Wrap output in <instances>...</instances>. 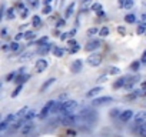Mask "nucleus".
Returning a JSON list of instances; mask_svg holds the SVG:
<instances>
[{"mask_svg": "<svg viewBox=\"0 0 146 137\" xmlns=\"http://www.w3.org/2000/svg\"><path fill=\"white\" fill-rule=\"evenodd\" d=\"M32 56H33V51H26V53H23V54H22V57H20V59H22V61H25V60H29Z\"/></svg>", "mask_w": 146, "mask_h": 137, "instance_id": "obj_36", "label": "nucleus"}, {"mask_svg": "<svg viewBox=\"0 0 146 137\" xmlns=\"http://www.w3.org/2000/svg\"><path fill=\"white\" fill-rule=\"evenodd\" d=\"M15 39H16V41H20L22 39H25V33H17Z\"/></svg>", "mask_w": 146, "mask_h": 137, "instance_id": "obj_46", "label": "nucleus"}, {"mask_svg": "<svg viewBox=\"0 0 146 137\" xmlns=\"http://www.w3.org/2000/svg\"><path fill=\"white\" fill-rule=\"evenodd\" d=\"M25 39H26V40H35V39H36V33L29 30V32L25 33Z\"/></svg>", "mask_w": 146, "mask_h": 137, "instance_id": "obj_30", "label": "nucleus"}, {"mask_svg": "<svg viewBox=\"0 0 146 137\" xmlns=\"http://www.w3.org/2000/svg\"><path fill=\"white\" fill-rule=\"evenodd\" d=\"M50 50H53V49H52V44H50V43H47V44L39 46V47H37V50H36V53H37L39 56H46Z\"/></svg>", "mask_w": 146, "mask_h": 137, "instance_id": "obj_9", "label": "nucleus"}, {"mask_svg": "<svg viewBox=\"0 0 146 137\" xmlns=\"http://www.w3.org/2000/svg\"><path fill=\"white\" fill-rule=\"evenodd\" d=\"M102 60H103L102 54H99V53H92V54L88 57L86 61H88L89 66H92V67H98V66H100Z\"/></svg>", "mask_w": 146, "mask_h": 137, "instance_id": "obj_3", "label": "nucleus"}, {"mask_svg": "<svg viewBox=\"0 0 146 137\" xmlns=\"http://www.w3.org/2000/svg\"><path fill=\"white\" fill-rule=\"evenodd\" d=\"M79 49H80V46L78 44V46H75V47H72V49H67V50H69V53H76V51H78Z\"/></svg>", "mask_w": 146, "mask_h": 137, "instance_id": "obj_47", "label": "nucleus"}, {"mask_svg": "<svg viewBox=\"0 0 146 137\" xmlns=\"http://www.w3.org/2000/svg\"><path fill=\"white\" fill-rule=\"evenodd\" d=\"M2 37H3V39H6V37H7V29H6V27H3V29H2Z\"/></svg>", "mask_w": 146, "mask_h": 137, "instance_id": "obj_52", "label": "nucleus"}, {"mask_svg": "<svg viewBox=\"0 0 146 137\" xmlns=\"http://www.w3.org/2000/svg\"><path fill=\"white\" fill-rule=\"evenodd\" d=\"M82 67H83V61L80 59H76L75 61L72 63V66H70V72L73 74H78V73L82 72Z\"/></svg>", "mask_w": 146, "mask_h": 137, "instance_id": "obj_4", "label": "nucleus"}, {"mask_svg": "<svg viewBox=\"0 0 146 137\" xmlns=\"http://www.w3.org/2000/svg\"><path fill=\"white\" fill-rule=\"evenodd\" d=\"M140 89H142V90H146V80H145V82H142V84H140Z\"/></svg>", "mask_w": 146, "mask_h": 137, "instance_id": "obj_54", "label": "nucleus"}, {"mask_svg": "<svg viewBox=\"0 0 146 137\" xmlns=\"http://www.w3.org/2000/svg\"><path fill=\"white\" fill-rule=\"evenodd\" d=\"M133 119H135V123H136V124H143V123H146V111H145V110L137 111V113L133 116Z\"/></svg>", "mask_w": 146, "mask_h": 137, "instance_id": "obj_7", "label": "nucleus"}, {"mask_svg": "<svg viewBox=\"0 0 146 137\" xmlns=\"http://www.w3.org/2000/svg\"><path fill=\"white\" fill-rule=\"evenodd\" d=\"M98 32H99V30H98L96 27H90V29H89V30L86 32V34H88L89 37H92V36H95V34H96Z\"/></svg>", "mask_w": 146, "mask_h": 137, "instance_id": "obj_37", "label": "nucleus"}, {"mask_svg": "<svg viewBox=\"0 0 146 137\" xmlns=\"http://www.w3.org/2000/svg\"><path fill=\"white\" fill-rule=\"evenodd\" d=\"M137 82H139V76H130L129 80H127V83H126V86H125V89H126V90L133 89V86H135Z\"/></svg>", "mask_w": 146, "mask_h": 137, "instance_id": "obj_14", "label": "nucleus"}, {"mask_svg": "<svg viewBox=\"0 0 146 137\" xmlns=\"http://www.w3.org/2000/svg\"><path fill=\"white\" fill-rule=\"evenodd\" d=\"M33 127H35V124H33V121H27V123H25L23 126H22V134L23 136H27L32 130H33Z\"/></svg>", "mask_w": 146, "mask_h": 137, "instance_id": "obj_13", "label": "nucleus"}, {"mask_svg": "<svg viewBox=\"0 0 146 137\" xmlns=\"http://www.w3.org/2000/svg\"><path fill=\"white\" fill-rule=\"evenodd\" d=\"M52 53L54 54V57H63V54H64V50L62 49V47H53V50H52Z\"/></svg>", "mask_w": 146, "mask_h": 137, "instance_id": "obj_23", "label": "nucleus"}, {"mask_svg": "<svg viewBox=\"0 0 146 137\" xmlns=\"http://www.w3.org/2000/svg\"><path fill=\"white\" fill-rule=\"evenodd\" d=\"M29 79H30L29 74H19V76L15 79V83H17V84H25Z\"/></svg>", "mask_w": 146, "mask_h": 137, "instance_id": "obj_17", "label": "nucleus"}, {"mask_svg": "<svg viewBox=\"0 0 146 137\" xmlns=\"http://www.w3.org/2000/svg\"><path fill=\"white\" fill-rule=\"evenodd\" d=\"M63 2H64V0H56V2H54V7L56 9H60L62 5H63Z\"/></svg>", "mask_w": 146, "mask_h": 137, "instance_id": "obj_44", "label": "nucleus"}, {"mask_svg": "<svg viewBox=\"0 0 146 137\" xmlns=\"http://www.w3.org/2000/svg\"><path fill=\"white\" fill-rule=\"evenodd\" d=\"M98 16H105V12H103V10H100V12H98Z\"/></svg>", "mask_w": 146, "mask_h": 137, "instance_id": "obj_59", "label": "nucleus"}, {"mask_svg": "<svg viewBox=\"0 0 146 137\" xmlns=\"http://www.w3.org/2000/svg\"><path fill=\"white\" fill-rule=\"evenodd\" d=\"M95 5V0H83L82 5H80V10L82 12H88V10H92Z\"/></svg>", "mask_w": 146, "mask_h": 137, "instance_id": "obj_11", "label": "nucleus"}, {"mask_svg": "<svg viewBox=\"0 0 146 137\" xmlns=\"http://www.w3.org/2000/svg\"><path fill=\"white\" fill-rule=\"evenodd\" d=\"M23 90V84H17V87L15 89V92L12 93V97H17L20 94V92Z\"/></svg>", "mask_w": 146, "mask_h": 137, "instance_id": "obj_31", "label": "nucleus"}, {"mask_svg": "<svg viewBox=\"0 0 146 137\" xmlns=\"http://www.w3.org/2000/svg\"><path fill=\"white\" fill-rule=\"evenodd\" d=\"M54 82H56V79H54V77H52V79H49L47 82H44V83L42 84V87H40V93H43L46 89H49V87H50V86H52Z\"/></svg>", "mask_w": 146, "mask_h": 137, "instance_id": "obj_19", "label": "nucleus"}, {"mask_svg": "<svg viewBox=\"0 0 146 137\" xmlns=\"http://www.w3.org/2000/svg\"><path fill=\"white\" fill-rule=\"evenodd\" d=\"M6 17H7L9 20H13V19L16 17V14H15V10H13V9H9V10L6 12Z\"/></svg>", "mask_w": 146, "mask_h": 137, "instance_id": "obj_35", "label": "nucleus"}, {"mask_svg": "<svg viewBox=\"0 0 146 137\" xmlns=\"http://www.w3.org/2000/svg\"><path fill=\"white\" fill-rule=\"evenodd\" d=\"M119 2V7H123L125 6V0H117Z\"/></svg>", "mask_w": 146, "mask_h": 137, "instance_id": "obj_57", "label": "nucleus"}, {"mask_svg": "<svg viewBox=\"0 0 146 137\" xmlns=\"http://www.w3.org/2000/svg\"><path fill=\"white\" fill-rule=\"evenodd\" d=\"M19 49H20V44H19L17 41H12V43H10V51H12V53L19 51Z\"/></svg>", "mask_w": 146, "mask_h": 137, "instance_id": "obj_27", "label": "nucleus"}, {"mask_svg": "<svg viewBox=\"0 0 146 137\" xmlns=\"http://www.w3.org/2000/svg\"><path fill=\"white\" fill-rule=\"evenodd\" d=\"M113 101V97L110 96H103V97H98L92 101V106H100V104H108V103H112Z\"/></svg>", "mask_w": 146, "mask_h": 137, "instance_id": "obj_5", "label": "nucleus"}, {"mask_svg": "<svg viewBox=\"0 0 146 137\" xmlns=\"http://www.w3.org/2000/svg\"><path fill=\"white\" fill-rule=\"evenodd\" d=\"M69 46L75 47V46H78V41H76L75 39H69Z\"/></svg>", "mask_w": 146, "mask_h": 137, "instance_id": "obj_48", "label": "nucleus"}, {"mask_svg": "<svg viewBox=\"0 0 146 137\" xmlns=\"http://www.w3.org/2000/svg\"><path fill=\"white\" fill-rule=\"evenodd\" d=\"M136 33H137V34H143V33H146V22H143V20H142V22L139 23Z\"/></svg>", "mask_w": 146, "mask_h": 137, "instance_id": "obj_24", "label": "nucleus"}, {"mask_svg": "<svg viewBox=\"0 0 146 137\" xmlns=\"http://www.w3.org/2000/svg\"><path fill=\"white\" fill-rule=\"evenodd\" d=\"M132 7H133V0H125L123 9H132Z\"/></svg>", "mask_w": 146, "mask_h": 137, "instance_id": "obj_41", "label": "nucleus"}, {"mask_svg": "<svg viewBox=\"0 0 146 137\" xmlns=\"http://www.w3.org/2000/svg\"><path fill=\"white\" fill-rule=\"evenodd\" d=\"M99 36H102V37L109 36V27H108V26H103V27L99 30Z\"/></svg>", "mask_w": 146, "mask_h": 137, "instance_id": "obj_29", "label": "nucleus"}, {"mask_svg": "<svg viewBox=\"0 0 146 137\" xmlns=\"http://www.w3.org/2000/svg\"><path fill=\"white\" fill-rule=\"evenodd\" d=\"M140 64H142V61H140V60H133V61L130 63L129 68H130L132 72H137L139 68H140Z\"/></svg>", "mask_w": 146, "mask_h": 137, "instance_id": "obj_20", "label": "nucleus"}, {"mask_svg": "<svg viewBox=\"0 0 146 137\" xmlns=\"http://www.w3.org/2000/svg\"><path fill=\"white\" fill-rule=\"evenodd\" d=\"M140 61L143 63V64H146V50L142 53V57H140Z\"/></svg>", "mask_w": 146, "mask_h": 137, "instance_id": "obj_51", "label": "nucleus"}, {"mask_svg": "<svg viewBox=\"0 0 146 137\" xmlns=\"http://www.w3.org/2000/svg\"><path fill=\"white\" fill-rule=\"evenodd\" d=\"M137 133H139V136H140V137H146V123H143V124H139Z\"/></svg>", "mask_w": 146, "mask_h": 137, "instance_id": "obj_25", "label": "nucleus"}, {"mask_svg": "<svg viewBox=\"0 0 146 137\" xmlns=\"http://www.w3.org/2000/svg\"><path fill=\"white\" fill-rule=\"evenodd\" d=\"M26 2H27V5H29L30 7H33V9H37L39 5H40V0H26Z\"/></svg>", "mask_w": 146, "mask_h": 137, "instance_id": "obj_28", "label": "nucleus"}, {"mask_svg": "<svg viewBox=\"0 0 146 137\" xmlns=\"http://www.w3.org/2000/svg\"><path fill=\"white\" fill-rule=\"evenodd\" d=\"M7 128H9V124H7V121H6V120H2V123H0V131H2V133H5Z\"/></svg>", "mask_w": 146, "mask_h": 137, "instance_id": "obj_34", "label": "nucleus"}, {"mask_svg": "<svg viewBox=\"0 0 146 137\" xmlns=\"http://www.w3.org/2000/svg\"><path fill=\"white\" fill-rule=\"evenodd\" d=\"M100 46H102V41H100V40H92V41H89V43L86 44L85 50H86V51H93V50L99 49Z\"/></svg>", "mask_w": 146, "mask_h": 137, "instance_id": "obj_8", "label": "nucleus"}, {"mask_svg": "<svg viewBox=\"0 0 146 137\" xmlns=\"http://www.w3.org/2000/svg\"><path fill=\"white\" fill-rule=\"evenodd\" d=\"M109 74H112V76L120 74V68H119V67H110V68H109Z\"/></svg>", "mask_w": 146, "mask_h": 137, "instance_id": "obj_33", "label": "nucleus"}, {"mask_svg": "<svg viewBox=\"0 0 146 137\" xmlns=\"http://www.w3.org/2000/svg\"><path fill=\"white\" fill-rule=\"evenodd\" d=\"M60 39H62V40H67V39H70V33H69V32H67V33H62Z\"/></svg>", "mask_w": 146, "mask_h": 137, "instance_id": "obj_45", "label": "nucleus"}, {"mask_svg": "<svg viewBox=\"0 0 146 137\" xmlns=\"http://www.w3.org/2000/svg\"><path fill=\"white\" fill-rule=\"evenodd\" d=\"M47 43H49V37L47 36H43V37H40V39L36 40V44L37 46H43V44H47Z\"/></svg>", "mask_w": 146, "mask_h": 137, "instance_id": "obj_26", "label": "nucleus"}, {"mask_svg": "<svg viewBox=\"0 0 146 137\" xmlns=\"http://www.w3.org/2000/svg\"><path fill=\"white\" fill-rule=\"evenodd\" d=\"M109 114H110V117H112V119H116V117H120V114H122V113H120L117 109H112V110L109 111Z\"/></svg>", "mask_w": 146, "mask_h": 137, "instance_id": "obj_32", "label": "nucleus"}, {"mask_svg": "<svg viewBox=\"0 0 146 137\" xmlns=\"http://www.w3.org/2000/svg\"><path fill=\"white\" fill-rule=\"evenodd\" d=\"M29 16V10H27V7H23L22 10H20V17L22 19H26Z\"/></svg>", "mask_w": 146, "mask_h": 137, "instance_id": "obj_39", "label": "nucleus"}, {"mask_svg": "<svg viewBox=\"0 0 146 137\" xmlns=\"http://www.w3.org/2000/svg\"><path fill=\"white\" fill-rule=\"evenodd\" d=\"M125 22H126L127 24H133V23H136V16H135L133 13H129V14L125 16Z\"/></svg>", "mask_w": 146, "mask_h": 137, "instance_id": "obj_21", "label": "nucleus"}, {"mask_svg": "<svg viewBox=\"0 0 146 137\" xmlns=\"http://www.w3.org/2000/svg\"><path fill=\"white\" fill-rule=\"evenodd\" d=\"M42 13H43V14H50V13H52V6H50V5H49V6H44L43 10H42Z\"/></svg>", "mask_w": 146, "mask_h": 137, "instance_id": "obj_42", "label": "nucleus"}, {"mask_svg": "<svg viewBox=\"0 0 146 137\" xmlns=\"http://www.w3.org/2000/svg\"><path fill=\"white\" fill-rule=\"evenodd\" d=\"M102 90H103V89H102V87H99V86H98V87H93V89H90V90L88 92L86 97H95V96H98Z\"/></svg>", "mask_w": 146, "mask_h": 137, "instance_id": "obj_18", "label": "nucleus"}, {"mask_svg": "<svg viewBox=\"0 0 146 137\" xmlns=\"http://www.w3.org/2000/svg\"><path fill=\"white\" fill-rule=\"evenodd\" d=\"M32 24H33V27H40V26H42V19H40V16L35 14V16L32 17Z\"/></svg>", "mask_w": 146, "mask_h": 137, "instance_id": "obj_22", "label": "nucleus"}, {"mask_svg": "<svg viewBox=\"0 0 146 137\" xmlns=\"http://www.w3.org/2000/svg\"><path fill=\"white\" fill-rule=\"evenodd\" d=\"M50 3H52V0H43V5L44 6H49Z\"/></svg>", "mask_w": 146, "mask_h": 137, "instance_id": "obj_55", "label": "nucleus"}, {"mask_svg": "<svg viewBox=\"0 0 146 137\" xmlns=\"http://www.w3.org/2000/svg\"><path fill=\"white\" fill-rule=\"evenodd\" d=\"M67 97H69V94L63 93V94H60V96H59V101H62V100H63V101H66L64 99H67Z\"/></svg>", "mask_w": 146, "mask_h": 137, "instance_id": "obj_50", "label": "nucleus"}, {"mask_svg": "<svg viewBox=\"0 0 146 137\" xmlns=\"http://www.w3.org/2000/svg\"><path fill=\"white\" fill-rule=\"evenodd\" d=\"M67 134H70V136H75V131H72V130H67Z\"/></svg>", "mask_w": 146, "mask_h": 137, "instance_id": "obj_60", "label": "nucleus"}, {"mask_svg": "<svg viewBox=\"0 0 146 137\" xmlns=\"http://www.w3.org/2000/svg\"><path fill=\"white\" fill-rule=\"evenodd\" d=\"M117 32H119L122 36H125V34H126V29H125V27H122V26H120V27H117Z\"/></svg>", "mask_w": 146, "mask_h": 137, "instance_id": "obj_49", "label": "nucleus"}, {"mask_svg": "<svg viewBox=\"0 0 146 137\" xmlns=\"http://www.w3.org/2000/svg\"><path fill=\"white\" fill-rule=\"evenodd\" d=\"M135 114H133V111L130 110V109H127V110H125V111H122V114H120V120L123 121V123H126V121H129L132 117H133Z\"/></svg>", "mask_w": 146, "mask_h": 137, "instance_id": "obj_12", "label": "nucleus"}, {"mask_svg": "<svg viewBox=\"0 0 146 137\" xmlns=\"http://www.w3.org/2000/svg\"><path fill=\"white\" fill-rule=\"evenodd\" d=\"M54 103H56V101H53V100H49V101L46 103V106H44V107L40 110V113H39V119H40V120H46V119L53 113Z\"/></svg>", "mask_w": 146, "mask_h": 137, "instance_id": "obj_2", "label": "nucleus"}, {"mask_svg": "<svg viewBox=\"0 0 146 137\" xmlns=\"http://www.w3.org/2000/svg\"><path fill=\"white\" fill-rule=\"evenodd\" d=\"M75 6H76V3L75 2H72L70 5H69V7L66 9V12H64V19H69L73 13H75Z\"/></svg>", "mask_w": 146, "mask_h": 137, "instance_id": "obj_16", "label": "nucleus"}, {"mask_svg": "<svg viewBox=\"0 0 146 137\" xmlns=\"http://www.w3.org/2000/svg\"><path fill=\"white\" fill-rule=\"evenodd\" d=\"M69 33H70V39H73V37L76 36V29H72V30H70Z\"/></svg>", "mask_w": 146, "mask_h": 137, "instance_id": "obj_53", "label": "nucleus"}, {"mask_svg": "<svg viewBox=\"0 0 146 137\" xmlns=\"http://www.w3.org/2000/svg\"><path fill=\"white\" fill-rule=\"evenodd\" d=\"M129 77H130V76H122V77H119V79L113 83V89L125 87V86H126V83H127V80H129Z\"/></svg>", "mask_w": 146, "mask_h": 137, "instance_id": "obj_10", "label": "nucleus"}, {"mask_svg": "<svg viewBox=\"0 0 146 137\" xmlns=\"http://www.w3.org/2000/svg\"><path fill=\"white\" fill-rule=\"evenodd\" d=\"M35 117H39V113H37L35 109H29V111H27V114H26V117H25V123L32 121Z\"/></svg>", "mask_w": 146, "mask_h": 137, "instance_id": "obj_15", "label": "nucleus"}, {"mask_svg": "<svg viewBox=\"0 0 146 137\" xmlns=\"http://www.w3.org/2000/svg\"><path fill=\"white\" fill-rule=\"evenodd\" d=\"M47 66H49V63H47L46 59H37L36 60V70H37V73L44 72L46 68H47Z\"/></svg>", "mask_w": 146, "mask_h": 137, "instance_id": "obj_6", "label": "nucleus"}, {"mask_svg": "<svg viewBox=\"0 0 146 137\" xmlns=\"http://www.w3.org/2000/svg\"><path fill=\"white\" fill-rule=\"evenodd\" d=\"M64 24H66V19H59L57 23H56V27L59 29V27H63Z\"/></svg>", "mask_w": 146, "mask_h": 137, "instance_id": "obj_43", "label": "nucleus"}, {"mask_svg": "<svg viewBox=\"0 0 146 137\" xmlns=\"http://www.w3.org/2000/svg\"><path fill=\"white\" fill-rule=\"evenodd\" d=\"M100 10H103V7H102V5L100 3H95L93 5V7H92V12H100Z\"/></svg>", "mask_w": 146, "mask_h": 137, "instance_id": "obj_38", "label": "nucleus"}, {"mask_svg": "<svg viewBox=\"0 0 146 137\" xmlns=\"http://www.w3.org/2000/svg\"><path fill=\"white\" fill-rule=\"evenodd\" d=\"M53 34H54V36H56V37H57V36H59V37H60V36H62V34H60V32H59V30H57V29H56V30H54V32H53Z\"/></svg>", "mask_w": 146, "mask_h": 137, "instance_id": "obj_56", "label": "nucleus"}, {"mask_svg": "<svg viewBox=\"0 0 146 137\" xmlns=\"http://www.w3.org/2000/svg\"><path fill=\"white\" fill-rule=\"evenodd\" d=\"M15 79H16V73L15 72H12V73H9L6 76V82H15Z\"/></svg>", "mask_w": 146, "mask_h": 137, "instance_id": "obj_40", "label": "nucleus"}, {"mask_svg": "<svg viewBox=\"0 0 146 137\" xmlns=\"http://www.w3.org/2000/svg\"><path fill=\"white\" fill-rule=\"evenodd\" d=\"M79 110V104L76 100H66L62 101V114H73L75 111Z\"/></svg>", "mask_w": 146, "mask_h": 137, "instance_id": "obj_1", "label": "nucleus"}, {"mask_svg": "<svg viewBox=\"0 0 146 137\" xmlns=\"http://www.w3.org/2000/svg\"><path fill=\"white\" fill-rule=\"evenodd\" d=\"M105 80H106V76H102V77H99V80H96V82L100 83V82H105Z\"/></svg>", "mask_w": 146, "mask_h": 137, "instance_id": "obj_58", "label": "nucleus"}]
</instances>
